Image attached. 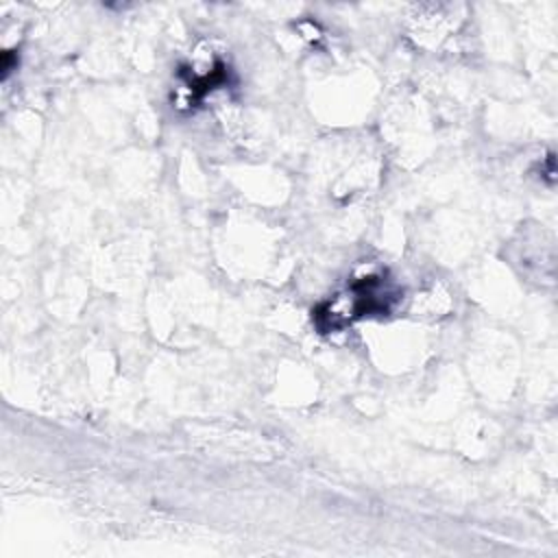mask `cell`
Here are the masks:
<instances>
[{
    "instance_id": "1",
    "label": "cell",
    "mask_w": 558,
    "mask_h": 558,
    "mask_svg": "<svg viewBox=\"0 0 558 558\" xmlns=\"http://www.w3.org/2000/svg\"><path fill=\"white\" fill-rule=\"evenodd\" d=\"M392 292L384 281V275H366L355 279L347 292L336 294L333 301L323 303L316 312V325L323 331L342 329L357 318L371 314H386L392 303Z\"/></svg>"
}]
</instances>
